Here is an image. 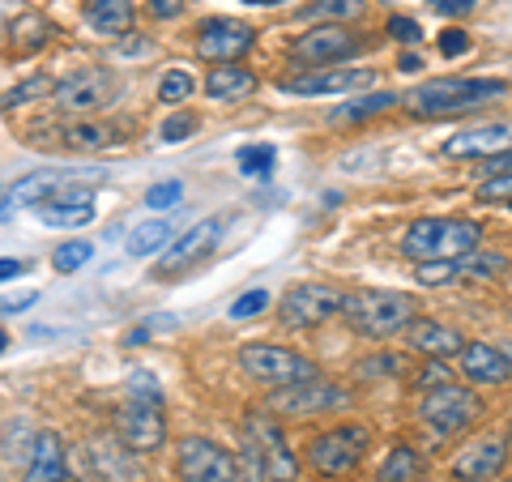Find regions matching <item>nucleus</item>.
Listing matches in <instances>:
<instances>
[{
	"label": "nucleus",
	"mask_w": 512,
	"mask_h": 482,
	"mask_svg": "<svg viewBox=\"0 0 512 482\" xmlns=\"http://www.w3.org/2000/svg\"><path fill=\"white\" fill-rule=\"evenodd\" d=\"M150 13H154V18H180L184 0H150Z\"/></svg>",
	"instance_id": "obj_49"
},
{
	"label": "nucleus",
	"mask_w": 512,
	"mask_h": 482,
	"mask_svg": "<svg viewBox=\"0 0 512 482\" xmlns=\"http://www.w3.org/2000/svg\"><path fill=\"white\" fill-rule=\"evenodd\" d=\"M146 337H150V329H146V325H141V329H133V333H128V337H124V346H146Z\"/></svg>",
	"instance_id": "obj_53"
},
{
	"label": "nucleus",
	"mask_w": 512,
	"mask_h": 482,
	"mask_svg": "<svg viewBox=\"0 0 512 482\" xmlns=\"http://www.w3.org/2000/svg\"><path fill=\"white\" fill-rule=\"evenodd\" d=\"M372 82H376L372 69H329V64H320L312 73L286 77L282 90L299 94V99H320V94H355V90H367Z\"/></svg>",
	"instance_id": "obj_12"
},
{
	"label": "nucleus",
	"mask_w": 512,
	"mask_h": 482,
	"mask_svg": "<svg viewBox=\"0 0 512 482\" xmlns=\"http://www.w3.org/2000/svg\"><path fill=\"white\" fill-rule=\"evenodd\" d=\"M244 440L256 448L269 482H299V461H295L291 448H286L282 427L269 419V414H252V419L244 423Z\"/></svg>",
	"instance_id": "obj_9"
},
{
	"label": "nucleus",
	"mask_w": 512,
	"mask_h": 482,
	"mask_svg": "<svg viewBox=\"0 0 512 482\" xmlns=\"http://www.w3.org/2000/svg\"><path fill=\"white\" fill-rule=\"evenodd\" d=\"M256 43V30L239 18H210L197 30V56L210 64H235Z\"/></svg>",
	"instance_id": "obj_10"
},
{
	"label": "nucleus",
	"mask_w": 512,
	"mask_h": 482,
	"mask_svg": "<svg viewBox=\"0 0 512 482\" xmlns=\"http://www.w3.org/2000/svg\"><path fill=\"white\" fill-rule=\"evenodd\" d=\"M393 103H397L393 94H363V99H355V103L333 107L329 120H333V124H359V120H367V116H380V111H389Z\"/></svg>",
	"instance_id": "obj_30"
},
{
	"label": "nucleus",
	"mask_w": 512,
	"mask_h": 482,
	"mask_svg": "<svg viewBox=\"0 0 512 482\" xmlns=\"http://www.w3.org/2000/svg\"><path fill=\"white\" fill-rule=\"evenodd\" d=\"M248 5H261V9H274V5H282V0H248Z\"/></svg>",
	"instance_id": "obj_54"
},
{
	"label": "nucleus",
	"mask_w": 512,
	"mask_h": 482,
	"mask_svg": "<svg viewBox=\"0 0 512 482\" xmlns=\"http://www.w3.org/2000/svg\"><path fill=\"white\" fill-rule=\"evenodd\" d=\"M359 52V35H350L346 26H333V22H325V26H316V30H308V35H299L295 43H291V56L299 60V64H338V60H346V56H355Z\"/></svg>",
	"instance_id": "obj_13"
},
{
	"label": "nucleus",
	"mask_w": 512,
	"mask_h": 482,
	"mask_svg": "<svg viewBox=\"0 0 512 482\" xmlns=\"http://www.w3.org/2000/svg\"><path fill=\"white\" fill-rule=\"evenodd\" d=\"M478 0H431V9L444 13V18H461V13H470Z\"/></svg>",
	"instance_id": "obj_47"
},
{
	"label": "nucleus",
	"mask_w": 512,
	"mask_h": 482,
	"mask_svg": "<svg viewBox=\"0 0 512 482\" xmlns=\"http://www.w3.org/2000/svg\"><path fill=\"white\" fill-rule=\"evenodd\" d=\"M64 444L56 436H35L30 444V461H26V482H64Z\"/></svg>",
	"instance_id": "obj_22"
},
{
	"label": "nucleus",
	"mask_w": 512,
	"mask_h": 482,
	"mask_svg": "<svg viewBox=\"0 0 512 482\" xmlns=\"http://www.w3.org/2000/svg\"><path fill=\"white\" fill-rule=\"evenodd\" d=\"M406 342H410V350H419V355H427V359H448L466 346V337H461L457 329L440 325V320H410Z\"/></svg>",
	"instance_id": "obj_20"
},
{
	"label": "nucleus",
	"mask_w": 512,
	"mask_h": 482,
	"mask_svg": "<svg viewBox=\"0 0 512 482\" xmlns=\"http://www.w3.org/2000/svg\"><path fill=\"white\" fill-rule=\"evenodd\" d=\"M346 406H350V393L316 376V380H303V384H282L278 393L265 397L261 410H274V414H320V410H346Z\"/></svg>",
	"instance_id": "obj_8"
},
{
	"label": "nucleus",
	"mask_w": 512,
	"mask_h": 482,
	"mask_svg": "<svg viewBox=\"0 0 512 482\" xmlns=\"http://www.w3.org/2000/svg\"><path fill=\"white\" fill-rule=\"evenodd\" d=\"M508 210H512V205H508Z\"/></svg>",
	"instance_id": "obj_58"
},
{
	"label": "nucleus",
	"mask_w": 512,
	"mask_h": 482,
	"mask_svg": "<svg viewBox=\"0 0 512 482\" xmlns=\"http://www.w3.org/2000/svg\"><path fill=\"white\" fill-rule=\"evenodd\" d=\"M47 35H56V30L47 26L43 13H18V18L9 22V47H13L18 56L39 52V47L47 43Z\"/></svg>",
	"instance_id": "obj_26"
},
{
	"label": "nucleus",
	"mask_w": 512,
	"mask_h": 482,
	"mask_svg": "<svg viewBox=\"0 0 512 482\" xmlns=\"http://www.w3.org/2000/svg\"><path fill=\"white\" fill-rule=\"evenodd\" d=\"M342 291L338 286H325V282H299L286 291L282 299V325L286 329H316L325 320L342 316Z\"/></svg>",
	"instance_id": "obj_7"
},
{
	"label": "nucleus",
	"mask_w": 512,
	"mask_h": 482,
	"mask_svg": "<svg viewBox=\"0 0 512 482\" xmlns=\"http://www.w3.org/2000/svg\"><path fill=\"white\" fill-rule=\"evenodd\" d=\"M90 256H94V248L86 244V239H69V244H60L52 252V265H56V273H77Z\"/></svg>",
	"instance_id": "obj_34"
},
{
	"label": "nucleus",
	"mask_w": 512,
	"mask_h": 482,
	"mask_svg": "<svg viewBox=\"0 0 512 482\" xmlns=\"http://www.w3.org/2000/svg\"><path fill=\"white\" fill-rule=\"evenodd\" d=\"M342 316L363 337H393L414 320V299L406 291H359L342 299Z\"/></svg>",
	"instance_id": "obj_3"
},
{
	"label": "nucleus",
	"mask_w": 512,
	"mask_h": 482,
	"mask_svg": "<svg viewBox=\"0 0 512 482\" xmlns=\"http://www.w3.org/2000/svg\"><path fill=\"white\" fill-rule=\"evenodd\" d=\"M39 299V291H22V295H5L0 299V312H26L30 303Z\"/></svg>",
	"instance_id": "obj_48"
},
{
	"label": "nucleus",
	"mask_w": 512,
	"mask_h": 482,
	"mask_svg": "<svg viewBox=\"0 0 512 482\" xmlns=\"http://www.w3.org/2000/svg\"><path fill=\"white\" fill-rule=\"evenodd\" d=\"M252 90H256V77L248 69H239V64H218V69H210V77H205V94L218 103L248 99Z\"/></svg>",
	"instance_id": "obj_23"
},
{
	"label": "nucleus",
	"mask_w": 512,
	"mask_h": 482,
	"mask_svg": "<svg viewBox=\"0 0 512 482\" xmlns=\"http://www.w3.org/2000/svg\"><path fill=\"white\" fill-rule=\"evenodd\" d=\"M128 393L141 397V401H158V380L150 372H137L133 380H128Z\"/></svg>",
	"instance_id": "obj_45"
},
{
	"label": "nucleus",
	"mask_w": 512,
	"mask_h": 482,
	"mask_svg": "<svg viewBox=\"0 0 512 482\" xmlns=\"http://www.w3.org/2000/svg\"><path fill=\"white\" fill-rule=\"evenodd\" d=\"M359 13H363V0H312V5H303L308 22H350Z\"/></svg>",
	"instance_id": "obj_32"
},
{
	"label": "nucleus",
	"mask_w": 512,
	"mask_h": 482,
	"mask_svg": "<svg viewBox=\"0 0 512 482\" xmlns=\"http://www.w3.org/2000/svg\"><path fill=\"white\" fill-rule=\"evenodd\" d=\"M389 35L397 43H419L423 30H419V22H410V18H389Z\"/></svg>",
	"instance_id": "obj_44"
},
{
	"label": "nucleus",
	"mask_w": 512,
	"mask_h": 482,
	"mask_svg": "<svg viewBox=\"0 0 512 482\" xmlns=\"http://www.w3.org/2000/svg\"><path fill=\"white\" fill-rule=\"evenodd\" d=\"M457 355H461V372H466L474 384H504L512 376L508 355L491 342H466Z\"/></svg>",
	"instance_id": "obj_19"
},
{
	"label": "nucleus",
	"mask_w": 512,
	"mask_h": 482,
	"mask_svg": "<svg viewBox=\"0 0 512 482\" xmlns=\"http://www.w3.org/2000/svg\"><path fill=\"white\" fill-rule=\"evenodd\" d=\"M483 227L470 218H419L402 235V256L410 261H457L478 248Z\"/></svg>",
	"instance_id": "obj_2"
},
{
	"label": "nucleus",
	"mask_w": 512,
	"mask_h": 482,
	"mask_svg": "<svg viewBox=\"0 0 512 482\" xmlns=\"http://www.w3.org/2000/svg\"><path fill=\"white\" fill-rule=\"evenodd\" d=\"M235 163H239V171H244V175H252V180H265V175L274 171L278 154H274V146H244L235 154Z\"/></svg>",
	"instance_id": "obj_33"
},
{
	"label": "nucleus",
	"mask_w": 512,
	"mask_h": 482,
	"mask_svg": "<svg viewBox=\"0 0 512 482\" xmlns=\"http://www.w3.org/2000/svg\"><path fill=\"white\" fill-rule=\"evenodd\" d=\"M504 171H512V146H504L500 154L487 158V175H504Z\"/></svg>",
	"instance_id": "obj_50"
},
{
	"label": "nucleus",
	"mask_w": 512,
	"mask_h": 482,
	"mask_svg": "<svg viewBox=\"0 0 512 482\" xmlns=\"http://www.w3.org/2000/svg\"><path fill=\"white\" fill-rule=\"evenodd\" d=\"M508 146V124H483V128H466V133L448 137L444 154L453 158H491Z\"/></svg>",
	"instance_id": "obj_21"
},
{
	"label": "nucleus",
	"mask_w": 512,
	"mask_h": 482,
	"mask_svg": "<svg viewBox=\"0 0 512 482\" xmlns=\"http://www.w3.org/2000/svg\"><path fill=\"white\" fill-rule=\"evenodd\" d=\"M419 384H431V389H436V384H448V372H444L440 363H427L423 376H419Z\"/></svg>",
	"instance_id": "obj_51"
},
{
	"label": "nucleus",
	"mask_w": 512,
	"mask_h": 482,
	"mask_svg": "<svg viewBox=\"0 0 512 482\" xmlns=\"http://www.w3.org/2000/svg\"><path fill=\"white\" fill-rule=\"evenodd\" d=\"M56 188H60V175H52V171H35V175H26V180L13 184L9 205H26V210H35V205H43Z\"/></svg>",
	"instance_id": "obj_28"
},
{
	"label": "nucleus",
	"mask_w": 512,
	"mask_h": 482,
	"mask_svg": "<svg viewBox=\"0 0 512 482\" xmlns=\"http://www.w3.org/2000/svg\"><path fill=\"white\" fill-rule=\"evenodd\" d=\"M184 201V184L180 180H167V184H154L150 192H146V205L150 210H158V214H167V210H175V205Z\"/></svg>",
	"instance_id": "obj_37"
},
{
	"label": "nucleus",
	"mask_w": 512,
	"mask_h": 482,
	"mask_svg": "<svg viewBox=\"0 0 512 482\" xmlns=\"http://www.w3.org/2000/svg\"><path fill=\"white\" fill-rule=\"evenodd\" d=\"M265 308H269V291H261V286H256V291L239 295L227 312H231V320H248V316H261Z\"/></svg>",
	"instance_id": "obj_38"
},
{
	"label": "nucleus",
	"mask_w": 512,
	"mask_h": 482,
	"mask_svg": "<svg viewBox=\"0 0 512 482\" xmlns=\"http://www.w3.org/2000/svg\"><path fill=\"white\" fill-rule=\"evenodd\" d=\"M414 278L423 286H448L457 278V265L453 261H414Z\"/></svg>",
	"instance_id": "obj_36"
},
{
	"label": "nucleus",
	"mask_w": 512,
	"mask_h": 482,
	"mask_svg": "<svg viewBox=\"0 0 512 482\" xmlns=\"http://www.w3.org/2000/svg\"><path fill=\"white\" fill-rule=\"evenodd\" d=\"M367 444H372V431L359 427V423H346V427H333L325 436H316L308 444V465L316 474H350L355 465L363 461Z\"/></svg>",
	"instance_id": "obj_4"
},
{
	"label": "nucleus",
	"mask_w": 512,
	"mask_h": 482,
	"mask_svg": "<svg viewBox=\"0 0 512 482\" xmlns=\"http://www.w3.org/2000/svg\"><path fill=\"white\" fill-rule=\"evenodd\" d=\"M508 440H512V431H508Z\"/></svg>",
	"instance_id": "obj_57"
},
{
	"label": "nucleus",
	"mask_w": 512,
	"mask_h": 482,
	"mask_svg": "<svg viewBox=\"0 0 512 482\" xmlns=\"http://www.w3.org/2000/svg\"><path fill=\"white\" fill-rule=\"evenodd\" d=\"M419 474H423V457L410 444H393V453L380 461L376 482H414Z\"/></svg>",
	"instance_id": "obj_27"
},
{
	"label": "nucleus",
	"mask_w": 512,
	"mask_h": 482,
	"mask_svg": "<svg viewBox=\"0 0 512 482\" xmlns=\"http://www.w3.org/2000/svg\"><path fill=\"white\" fill-rule=\"evenodd\" d=\"M239 367L252 376V380H261V384H303V380H316L320 376V367L312 359H303L295 355V350H282V346H244L239 350Z\"/></svg>",
	"instance_id": "obj_5"
},
{
	"label": "nucleus",
	"mask_w": 512,
	"mask_h": 482,
	"mask_svg": "<svg viewBox=\"0 0 512 482\" xmlns=\"http://www.w3.org/2000/svg\"><path fill=\"white\" fill-rule=\"evenodd\" d=\"M218 239H222V218H205L197 222V227H188L180 239H171V244L163 248V261H158V273H184L192 269L197 261H205L214 248H218Z\"/></svg>",
	"instance_id": "obj_14"
},
{
	"label": "nucleus",
	"mask_w": 512,
	"mask_h": 482,
	"mask_svg": "<svg viewBox=\"0 0 512 482\" xmlns=\"http://www.w3.org/2000/svg\"><path fill=\"white\" fill-rule=\"evenodd\" d=\"M18 273H26V265H22V261H9V256H0V282L18 278Z\"/></svg>",
	"instance_id": "obj_52"
},
{
	"label": "nucleus",
	"mask_w": 512,
	"mask_h": 482,
	"mask_svg": "<svg viewBox=\"0 0 512 482\" xmlns=\"http://www.w3.org/2000/svg\"><path fill=\"white\" fill-rule=\"evenodd\" d=\"M192 128H197V116H192V111H175V116H171L163 128H158V133H163L167 146H175V141L192 137Z\"/></svg>",
	"instance_id": "obj_40"
},
{
	"label": "nucleus",
	"mask_w": 512,
	"mask_h": 482,
	"mask_svg": "<svg viewBox=\"0 0 512 482\" xmlns=\"http://www.w3.org/2000/svg\"><path fill=\"white\" fill-rule=\"evenodd\" d=\"M478 201H512V171L491 175V180L478 188Z\"/></svg>",
	"instance_id": "obj_42"
},
{
	"label": "nucleus",
	"mask_w": 512,
	"mask_h": 482,
	"mask_svg": "<svg viewBox=\"0 0 512 482\" xmlns=\"http://www.w3.org/2000/svg\"><path fill=\"white\" fill-rule=\"evenodd\" d=\"M133 18H137L133 0H90V9H86V22L99 35H128Z\"/></svg>",
	"instance_id": "obj_24"
},
{
	"label": "nucleus",
	"mask_w": 512,
	"mask_h": 482,
	"mask_svg": "<svg viewBox=\"0 0 512 482\" xmlns=\"http://www.w3.org/2000/svg\"><path fill=\"white\" fill-rule=\"evenodd\" d=\"M235 482H269L265 465H261V457H256V448L248 440H244V453H239V461H235Z\"/></svg>",
	"instance_id": "obj_39"
},
{
	"label": "nucleus",
	"mask_w": 512,
	"mask_h": 482,
	"mask_svg": "<svg viewBox=\"0 0 512 482\" xmlns=\"http://www.w3.org/2000/svg\"><path fill=\"white\" fill-rule=\"evenodd\" d=\"M389 372H402V359H397V355L363 359V363L355 367V376H363V380H380V376H389Z\"/></svg>",
	"instance_id": "obj_41"
},
{
	"label": "nucleus",
	"mask_w": 512,
	"mask_h": 482,
	"mask_svg": "<svg viewBox=\"0 0 512 482\" xmlns=\"http://www.w3.org/2000/svg\"><path fill=\"white\" fill-rule=\"evenodd\" d=\"M171 244V227L163 218H154V222H141V227L128 231V256H154V252H163Z\"/></svg>",
	"instance_id": "obj_29"
},
{
	"label": "nucleus",
	"mask_w": 512,
	"mask_h": 482,
	"mask_svg": "<svg viewBox=\"0 0 512 482\" xmlns=\"http://www.w3.org/2000/svg\"><path fill=\"white\" fill-rule=\"evenodd\" d=\"M478 414H483V401H478V393L461 389V384H436L423 406H419V419L427 427H436L440 436H453V431H466Z\"/></svg>",
	"instance_id": "obj_6"
},
{
	"label": "nucleus",
	"mask_w": 512,
	"mask_h": 482,
	"mask_svg": "<svg viewBox=\"0 0 512 482\" xmlns=\"http://www.w3.org/2000/svg\"><path fill=\"white\" fill-rule=\"evenodd\" d=\"M60 133H64V146L69 150H107L120 141V128L99 124V120H73V124H64Z\"/></svg>",
	"instance_id": "obj_25"
},
{
	"label": "nucleus",
	"mask_w": 512,
	"mask_h": 482,
	"mask_svg": "<svg viewBox=\"0 0 512 482\" xmlns=\"http://www.w3.org/2000/svg\"><path fill=\"white\" fill-rule=\"evenodd\" d=\"M5 350H9V333L0 329V355H5Z\"/></svg>",
	"instance_id": "obj_55"
},
{
	"label": "nucleus",
	"mask_w": 512,
	"mask_h": 482,
	"mask_svg": "<svg viewBox=\"0 0 512 482\" xmlns=\"http://www.w3.org/2000/svg\"><path fill=\"white\" fill-rule=\"evenodd\" d=\"M504 461H508V440L504 436H478L457 453L453 474L461 482H487V478H495L504 470Z\"/></svg>",
	"instance_id": "obj_17"
},
{
	"label": "nucleus",
	"mask_w": 512,
	"mask_h": 482,
	"mask_svg": "<svg viewBox=\"0 0 512 482\" xmlns=\"http://www.w3.org/2000/svg\"><path fill=\"white\" fill-rule=\"evenodd\" d=\"M504 355H508V363H512V350H504Z\"/></svg>",
	"instance_id": "obj_56"
},
{
	"label": "nucleus",
	"mask_w": 512,
	"mask_h": 482,
	"mask_svg": "<svg viewBox=\"0 0 512 482\" xmlns=\"http://www.w3.org/2000/svg\"><path fill=\"white\" fill-rule=\"evenodd\" d=\"M508 94V82L500 77H431V82L414 86L406 94V107L414 116L440 120V116H461V111H478Z\"/></svg>",
	"instance_id": "obj_1"
},
{
	"label": "nucleus",
	"mask_w": 512,
	"mask_h": 482,
	"mask_svg": "<svg viewBox=\"0 0 512 482\" xmlns=\"http://www.w3.org/2000/svg\"><path fill=\"white\" fill-rule=\"evenodd\" d=\"M180 478L184 482H235V457L201 436L180 444Z\"/></svg>",
	"instance_id": "obj_15"
},
{
	"label": "nucleus",
	"mask_w": 512,
	"mask_h": 482,
	"mask_svg": "<svg viewBox=\"0 0 512 482\" xmlns=\"http://www.w3.org/2000/svg\"><path fill=\"white\" fill-rule=\"evenodd\" d=\"M466 52H470V35H466V30H444V35H440V56L453 60V56H466Z\"/></svg>",
	"instance_id": "obj_43"
},
{
	"label": "nucleus",
	"mask_w": 512,
	"mask_h": 482,
	"mask_svg": "<svg viewBox=\"0 0 512 482\" xmlns=\"http://www.w3.org/2000/svg\"><path fill=\"white\" fill-rule=\"evenodd\" d=\"M457 278H500V273L508 269V256L504 252H466V256H457Z\"/></svg>",
	"instance_id": "obj_31"
},
{
	"label": "nucleus",
	"mask_w": 512,
	"mask_h": 482,
	"mask_svg": "<svg viewBox=\"0 0 512 482\" xmlns=\"http://www.w3.org/2000/svg\"><path fill=\"white\" fill-rule=\"evenodd\" d=\"M111 90H116V77L103 73V69H82L73 77H64L56 86V103L64 111H77V116H86V111H99L111 103Z\"/></svg>",
	"instance_id": "obj_16"
},
{
	"label": "nucleus",
	"mask_w": 512,
	"mask_h": 482,
	"mask_svg": "<svg viewBox=\"0 0 512 482\" xmlns=\"http://www.w3.org/2000/svg\"><path fill=\"white\" fill-rule=\"evenodd\" d=\"M116 431L124 436V444L133 448V453H158V448L167 444V419H163V410H158V401L133 397L116 414Z\"/></svg>",
	"instance_id": "obj_11"
},
{
	"label": "nucleus",
	"mask_w": 512,
	"mask_h": 482,
	"mask_svg": "<svg viewBox=\"0 0 512 482\" xmlns=\"http://www.w3.org/2000/svg\"><path fill=\"white\" fill-rule=\"evenodd\" d=\"M30 94H52V82H47V77H39V82H26L13 94H5V103H22V99H30Z\"/></svg>",
	"instance_id": "obj_46"
},
{
	"label": "nucleus",
	"mask_w": 512,
	"mask_h": 482,
	"mask_svg": "<svg viewBox=\"0 0 512 482\" xmlns=\"http://www.w3.org/2000/svg\"><path fill=\"white\" fill-rule=\"evenodd\" d=\"M192 90H197L192 73H188V69H171L163 82H158V99H163V103H188Z\"/></svg>",
	"instance_id": "obj_35"
},
{
	"label": "nucleus",
	"mask_w": 512,
	"mask_h": 482,
	"mask_svg": "<svg viewBox=\"0 0 512 482\" xmlns=\"http://www.w3.org/2000/svg\"><path fill=\"white\" fill-rule=\"evenodd\" d=\"M35 214L47 227H86V222H94V192L60 184L43 205H35Z\"/></svg>",
	"instance_id": "obj_18"
}]
</instances>
